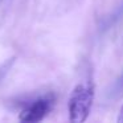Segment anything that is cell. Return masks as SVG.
I'll return each mask as SVG.
<instances>
[{
  "label": "cell",
  "instance_id": "cell-2",
  "mask_svg": "<svg viewBox=\"0 0 123 123\" xmlns=\"http://www.w3.org/2000/svg\"><path fill=\"white\" fill-rule=\"evenodd\" d=\"M53 103H54V98L52 95H44L35 99L20 112L19 115L20 120H23V122H32V123L40 122L50 112Z\"/></svg>",
  "mask_w": 123,
  "mask_h": 123
},
{
  "label": "cell",
  "instance_id": "cell-1",
  "mask_svg": "<svg viewBox=\"0 0 123 123\" xmlns=\"http://www.w3.org/2000/svg\"><path fill=\"white\" fill-rule=\"evenodd\" d=\"M94 101V86L91 82H81L73 89L69 97V119L74 123H82L87 119Z\"/></svg>",
  "mask_w": 123,
  "mask_h": 123
},
{
  "label": "cell",
  "instance_id": "cell-3",
  "mask_svg": "<svg viewBox=\"0 0 123 123\" xmlns=\"http://www.w3.org/2000/svg\"><path fill=\"white\" fill-rule=\"evenodd\" d=\"M114 91H115L117 95H122L123 94V75L117 81V83H115V86H114Z\"/></svg>",
  "mask_w": 123,
  "mask_h": 123
},
{
  "label": "cell",
  "instance_id": "cell-5",
  "mask_svg": "<svg viewBox=\"0 0 123 123\" xmlns=\"http://www.w3.org/2000/svg\"><path fill=\"white\" fill-rule=\"evenodd\" d=\"M7 69H8V66H7V65H6L4 68H1V69H0V80H1V77H3V74L6 73V70H7Z\"/></svg>",
  "mask_w": 123,
  "mask_h": 123
},
{
  "label": "cell",
  "instance_id": "cell-4",
  "mask_svg": "<svg viewBox=\"0 0 123 123\" xmlns=\"http://www.w3.org/2000/svg\"><path fill=\"white\" fill-rule=\"evenodd\" d=\"M118 122L119 123H123V105H122V107H120V110H119V115H118Z\"/></svg>",
  "mask_w": 123,
  "mask_h": 123
}]
</instances>
